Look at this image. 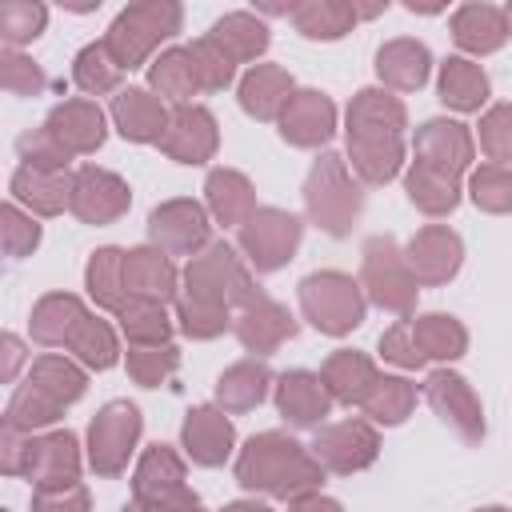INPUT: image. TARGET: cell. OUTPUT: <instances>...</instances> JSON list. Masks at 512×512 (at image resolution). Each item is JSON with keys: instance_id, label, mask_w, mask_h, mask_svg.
<instances>
[{"instance_id": "obj_1", "label": "cell", "mask_w": 512, "mask_h": 512, "mask_svg": "<svg viewBox=\"0 0 512 512\" xmlns=\"http://www.w3.org/2000/svg\"><path fill=\"white\" fill-rule=\"evenodd\" d=\"M404 104L384 88H360L348 104V160L364 184L396 180L404 164Z\"/></svg>"}, {"instance_id": "obj_2", "label": "cell", "mask_w": 512, "mask_h": 512, "mask_svg": "<svg viewBox=\"0 0 512 512\" xmlns=\"http://www.w3.org/2000/svg\"><path fill=\"white\" fill-rule=\"evenodd\" d=\"M236 480L248 492H264L276 500H292L316 492L324 480V464L284 432L252 436L236 456Z\"/></svg>"}, {"instance_id": "obj_3", "label": "cell", "mask_w": 512, "mask_h": 512, "mask_svg": "<svg viewBox=\"0 0 512 512\" xmlns=\"http://www.w3.org/2000/svg\"><path fill=\"white\" fill-rule=\"evenodd\" d=\"M304 208H308V220L316 228H324L328 236H348L352 224L360 220L364 192L336 152L316 156V164L304 180Z\"/></svg>"}, {"instance_id": "obj_4", "label": "cell", "mask_w": 512, "mask_h": 512, "mask_svg": "<svg viewBox=\"0 0 512 512\" xmlns=\"http://www.w3.org/2000/svg\"><path fill=\"white\" fill-rule=\"evenodd\" d=\"M184 296H196L204 304H216V308H248L260 288L252 284L244 260L236 256L232 244L224 240H212L204 252H196L184 268Z\"/></svg>"}, {"instance_id": "obj_5", "label": "cell", "mask_w": 512, "mask_h": 512, "mask_svg": "<svg viewBox=\"0 0 512 512\" xmlns=\"http://www.w3.org/2000/svg\"><path fill=\"white\" fill-rule=\"evenodd\" d=\"M180 20H184V12H180L176 0H140V4H128L112 20L104 44H108L112 60L124 72H132V68H140L152 56V48L160 40H168V36L180 32Z\"/></svg>"}, {"instance_id": "obj_6", "label": "cell", "mask_w": 512, "mask_h": 512, "mask_svg": "<svg viewBox=\"0 0 512 512\" xmlns=\"http://www.w3.org/2000/svg\"><path fill=\"white\" fill-rule=\"evenodd\" d=\"M364 288L348 272H312L300 280V312L324 336H348L364 320Z\"/></svg>"}, {"instance_id": "obj_7", "label": "cell", "mask_w": 512, "mask_h": 512, "mask_svg": "<svg viewBox=\"0 0 512 512\" xmlns=\"http://www.w3.org/2000/svg\"><path fill=\"white\" fill-rule=\"evenodd\" d=\"M360 288L384 312L408 316L416 308V276L392 236H372L360 252Z\"/></svg>"}, {"instance_id": "obj_8", "label": "cell", "mask_w": 512, "mask_h": 512, "mask_svg": "<svg viewBox=\"0 0 512 512\" xmlns=\"http://www.w3.org/2000/svg\"><path fill=\"white\" fill-rule=\"evenodd\" d=\"M140 408L128 400L104 404L88 424V464L96 476H120L128 468V456L140 440Z\"/></svg>"}, {"instance_id": "obj_9", "label": "cell", "mask_w": 512, "mask_h": 512, "mask_svg": "<svg viewBox=\"0 0 512 512\" xmlns=\"http://www.w3.org/2000/svg\"><path fill=\"white\" fill-rule=\"evenodd\" d=\"M300 236H304L300 216H292L284 208H256L240 224V252L248 256V264L256 272H276L296 256Z\"/></svg>"}, {"instance_id": "obj_10", "label": "cell", "mask_w": 512, "mask_h": 512, "mask_svg": "<svg viewBox=\"0 0 512 512\" xmlns=\"http://www.w3.org/2000/svg\"><path fill=\"white\" fill-rule=\"evenodd\" d=\"M132 204V192L128 184L108 172V168H96V164H84L72 172V196H68V212L84 224H112L128 212Z\"/></svg>"}, {"instance_id": "obj_11", "label": "cell", "mask_w": 512, "mask_h": 512, "mask_svg": "<svg viewBox=\"0 0 512 512\" xmlns=\"http://www.w3.org/2000/svg\"><path fill=\"white\" fill-rule=\"evenodd\" d=\"M148 240L152 248L168 252V256H196L204 252L208 240V212L196 200H164L160 208H152L148 216Z\"/></svg>"}, {"instance_id": "obj_12", "label": "cell", "mask_w": 512, "mask_h": 512, "mask_svg": "<svg viewBox=\"0 0 512 512\" xmlns=\"http://www.w3.org/2000/svg\"><path fill=\"white\" fill-rule=\"evenodd\" d=\"M380 452V436L368 420H340L316 432L312 440V456L324 464V472L336 476H352L360 468H368Z\"/></svg>"}, {"instance_id": "obj_13", "label": "cell", "mask_w": 512, "mask_h": 512, "mask_svg": "<svg viewBox=\"0 0 512 512\" xmlns=\"http://www.w3.org/2000/svg\"><path fill=\"white\" fill-rule=\"evenodd\" d=\"M20 476L32 480V492L80 484V444H76V436H72V432L28 436L24 472H20Z\"/></svg>"}, {"instance_id": "obj_14", "label": "cell", "mask_w": 512, "mask_h": 512, "mask_svg": "<svg viewBox=\"0 0 512 512\" xmlns=\"http://www.w3.org/2000/svg\"><path fill=\"white\" fill-rule=\"evenodd\" d=\"M424 396L432 404V412L468 444H480L484 436V408H480V396L472 392V384L456 372H432L428 384H424Z\"/></svg>"}, {"instance_id": "obj_15", "label": "cell", "mask_w": 512, "mask_h": 512, "mask_svg": "<svg viewBox=\"0 0 512 512\" xmlns=\"http://www.w3.org/2000/svg\"><path fill=\"white\" fill-rule=\"evenodd\" d=\"M220 144V132H216V116L200 104H176L172 116H168V128L160 136V152L176 164H204L212 160Z\"/></svg>"}, {"instance_id": "obj_16", "label": "cell", "mask_w": 512, "mask_h": 512, "mask_svg": "<svg viewBox=\"0 0 512 512\" xmlns=\"http://www.w3.org/2000/svg\"><path fill=\"white\" fill-rule=\"evenodd\" d=\"M276 124L292 148H320L336 132V104L316 88H296Z\"/></svg>"}, {"instance_id": "obj_17", "label": "cell", "mask_w": 512, "mask_h": 512, "mask_svg": "<svg viewBox=\"0 0 512 512\" xmlns=\"http://www.w3.org/2000/svg\"><path fill=\"white\" fill-rule=\"evenodd\" d=\"M404 260L416 276V284H448L456 272H460V260H464V244L452 228L444 224H428L420 228L408 248H404Z\"/></svg>"}, {"instance_id": "obj_18", "label": "cell", "mask_w": 512, "mask_h": 512, "mask_svg": "<svg viewBox=\"0 0 512 512\" xmlns=\"http://www.w3.org/2000/svg\"><path fill=\"white\" fill-rule=\"evenodd\" d=\"M180 444L184 452L192 456V464H204V468H216L228 460L232 444H236V428L232 420L224 416V408H212V404H200L184 416V428H180Z\"/></svg>"}, {"instance_id": "obj_19", "label": "cell", "mask_w": 512, "mask_h": 512, "mask_svg": "<svg viewBox=\"0 0 512 512\" xmlns=\"http://www.w3.org/2000/svg\"><path fill=\"white\" fill-rule=\"evenodd\" d=\"M332 396L324 388V380L308 368H292L276 380V412L292 424V428H320V420L328 416Z\"/></svg>"}, {"instance_id": "obj_20", "label": "cell", "mask_w": 512, "mask_h": 512, "mask_svg": "<svg viewBox=\"0 0 512 512\" xmlns=\"http://www.w3.org/2000/svg\"><path fill=\"white\" fill-rule=\"evenodd\" d=\"M416 164L460 176L472 164V132L456 120H428L416 128Z\"/></svg>"}, {"instance_id": "obj_21", "label": "cell", "mask_w": 512, "mask_h": 512, "mask_svg": "<svg viewBox=\"0 0 512 512\" xmlns=\"http://www.w3.org/2000/svg\"><path fill=\"white\" fill-rule=\"evenodd\" d=\"M232 328H236V340H240L252 356H268V352H276L284 340L296 336V320L288 316V308L276 304V300H268L264 292H260L248 308H240V316H236Z\"/></svg>"}, {"instance_id": "obj_22", "label": "cell", "mask_w": 512, "mask_h": 512, "mask_svg": "<svg viewBox=\"0 0 512 512\" xmlns=\"http://www.w3.org/2000/svg\"><path fill=\"white\" fill-rule=\"evenodd\" d=\"M180 276L168 260V252L160 248H132L124 252V288L132 300H148V304H168L176 300Z\"/></svg>"}, {"instance_id": "obj_23", "label": "cell", "mask_w": 512, "mask_h": 512, "mask_svg": "<svg viewBox=\"0 0 512 512\" xmlns=\"http://www.w3.org/2000/svg\"><path fill=\"white\" fill-rule=\"evenodd\" d=\"M168 116L172 112L144 88H120L112 96V124L132 144H160V136L168 128Z\"/></svg>"}, {"instance_id": "obj_24", "label": "cell", "mask_w": 512, "mask_h": 512, "mask_svg": "<svg viewBox=\"0 0 512 512\" xmlns=\"http://www.w3.org/2000/svg\"><path fill=\"white\" fill-rule=\"evenodd\" d=\"M44 128L72 152V156H88L104 144V112L92 100H64L48 112Z\"/></svg>"}, {"instance_id": "obj_25", "label": "cell", "mask_w": 512, "mask_h": 512, "mask_svg": "<svg viewBox=\"0 0 512 512\" xmlns=\"http://www.w3.org/2000/svg\"><path fill=\"white\" fill-rule=\"evenodd\" d=\"M296 84L280 64H252L240 80V108L256 120H280Z\"/></svg>"}, {"instance_id": "obj_26", "label": "cell", "mask_w": 512, "mask_h": 512, "mask_svg": "<svg viewBox=\"0 0 512 512\" xmlns=\"http://www.w3.org/2000/svg\"><path fill=\"white\" fill-rule=\"evenodd\" d=\"M428 72H432V56L420 40L396 36L376 52V76L396 92H416L428 80Z\"/></svg>"}, {"instance_id": "obj_27", "label": "cell", "mask_w": 512, "mask_h": 512, "mask_svg": "<svg viewBox=\"0 0 512 512\" xmlns=\"http://www.w3.org/2000/svg\"><path fill=\"white\" fill-rule=\"evenodd\" d=\"M320 380H324V388H328L332 400H340V404H364V396L372 392V384L380 380V372H376V364L364 352L340 348V352H332L324 360Z\"/></svg>"}, {"instance_id": "obj_28", "label": "cell", "mask_w": 512, "mask_h": 512, "mask_svg": "<svg viewBox=\"0 0 512 512\" xmlns=\"http://www.w3.org/2000/svg\"><path fill=\"white\" fill-rule=\"evenodd\" d=\"M452 40L464 48V52H496L504 40H508V20H504V8L496 4H464L452 12Z\"/></svg>"}, {"instance_id": "obj_29", "label": "cell", "mask_w": 512, "mask_h": 512, "mask_svg": "<svg viewBox=\"0 0 512 512\" xmlns=\"http://www.w3.org/2000/svg\"><path fill=\"white\" fill-rule=\"evenodd\" d=\"M204 200H208V212L220 224H236V228L256 212L252 180L236 168H212L208 180H204Z\"/></svg>"}, {"instance_id": "obj_30", "label": "cell", "mask_w": 512, "mask_h": 512, "mask_svg": "<svg viewBox=\"0 0 512 512\" xmlns=\"http://www.w3.org/2000/svg\"><path fill=\"white\" fill-rule=\"evenodd\" d=\"M184 488V456L172 444L144 448L136 472H132V500H156Z\"/></svg>"}, {"instance_id": "obj_31", "label": "cell", "mask_w": 512, "mask_h": 512, "mask_svg": "<svg viewBox=\"0 0 512 512\" xmlns=\"http://www.w3.org/2000/svg\"><path fill=\"white\" fill-rule=\"evenodd\" d=\"M12 196L36 216H60L72 196V172H36L20 164L12 172Z\"/></svg>"}, {"instance_id": "obj_32", "label": "cell", "mask_w": 512, "mask_h": 512, "mask_svg": "<svg viewBox=\"0 0 512 512\" xmlns=\"http://www.w3.org/2000/svg\"><path fill=\"white\" fill-rule=\"evenodd\" d=\"M272 388V372L264 360H240L220 372L216 380V408L224 412H248L256 408Z\"/></svg>"}, {"instance_id": "obj_33", "label": "cell", "mask_w": 512, "mask_h": 512, "mask_svg": "<svg viewBox=\"0 0 512 512\" xmlns=\"http://www.w3.org/2000/svg\"><path fill=\"white\" fill-rule=\"evenodd\" d=\"M356 20H360V8L344 0H304L292 8V28L308 40H340L352 32Z\"/></svg>"}, {"instance_id": "obj_34", "label": "cell", "mask_w": 512, "mask_h": 512, "mask_svg": "<svg viewBox=\"0 0 512 512\" xmlns=\"http://www.w3.org/2000/svg\"><path fill=\"white\" fill-rule=\"evenodd\" d=\"M84 316L88 312H84V304L72 292H48V296L36 300L28 328H32V340L36 344H68V336L76 332V324Z\"/></svg>"}, {"instance_id": "obj_35", "label": "cell", "mask_w": 512, "mask_h": 512, "mask_svg": "<svg viewBox=\"0 0 512 512\" xmlns=\"http://www.w3.org/2000/svg\"><path fill=\"white\" fill-rule=\"evenodd\" d=\"M440 100L456 112H476L488 100V76L480 64L464 60V56H448L440 64Z\"/></svg>"}, {"instance_id": "obj_36", "label": "cell", "mask_w": 512, "mask_h": 512, "mask_svg": "<svg viewBox=\"0 0 512 512\" xmlns=\"http://www.w3.org/2000/svg\"><path fill=\"white\" fill-rule=\"evenodd\" d=\"M84 288H88V296L100 308H108V312L120 316L124 304L132 300L128 288H124V252L120 248H96L92 260H88V268H84Z\"/></svg>"}, {"instance_id": "obj_37", "label": "cell", "mask_w": 512, "mask_h": 512, "mask_svg": "<svg viewBox=\"0 0 512 512\" xmlns=\"http://www.w3.org/2000/svg\"><path fill=\"white\" fill-rule=\"evenodd\" d=\"M404 192L408 200L428 212V216H448L456 204H460V176H448V172H436L428 164H412L408 176H404Z\"/></svg>"}, {"instance_id": "obj_38", "label": "cell", "mask_w": 512, "mask_h": 512, "mask_svg": "<svg viewBox=\"0 0 512 512\" xmlns=\"http://www.w3.org/2000/svg\"><path fill=\"white\" fill-rule=\"evenodd\" d=\"M412 340L424 352V360H456L468 352V332L456 316L444 312H424L412 320Z\"/></svg>"}, {"instance_id": "obj_39", "label": "cell", "mask_w": 512, "mask_h": 512, "mask_svg": "<svg viewBox=\"0 0 512 512\" xmlns=\"http://www.w3.org/2000/svg\"><path fill=\"white\" fill-rule=\"evenodd\" d=\"M208 36H212L236 64H240V60H256V56L268 48V28H264V20H256L252 12H228V16H220Z\"/></svg>"}, {"instance_id": "obj_40", "label": "cell", "mask_w": 512, "mask_h": 512, "mask_svg": "<svg viewBox=\"0 0 512 512\" xmlns=\"http://www.w3.org/2000/svg\"><path fill=\"white\" fill-rule=\"evenodd\" d=\"M28 384L32 388H40V392H48L56 404H76L80 396H84V388H88V376H84V368L80 364H72L68 356H40V360H32V372H28Z\"/></svg>"}, {"instance_id": "obj_41", "label": "cell", "mask_w": 512, "mask_h": 512, "mask_svg": "<svg viewBox=\"0 0 512 512\" xmlns=\"http://www.w3.org/2000/svg\"><path fill=\"white\" fill-rule=\"evenodd\" d=\"M148 84H152L160 96H168V100H176V104H188V96L200 92L188 48H168V52H160V56L148 64Z\"/></svg>"}, {"instance_id": "obj_42", "label": "cell", "mask_w": 512, "mask_h": 512, "mask_svg": "<svg viewBox=\"0 0 512 512\" xmlns=\"http://www.w3.org/2000/svg\"><path fill=\"white\" fill-rule=\"evenodd\" d=\"M64 416V404H56L48 392L32 388V384H20L4 408V424L24 432V436H36V428H48Z\"/></svg>"}, {"instance_id": "obj_43", "label": "cell", "mask_w": 512, "mask_h": 512, "mask_svg": "<svg viewBox=\"0 0 512 512\" xmlns=\"http://www.w3.org/2000/svg\"><path fill=\"white\" fill-rule=\"evenodd\" d=\"M68 348H72V356H76L84 368H96V372H104V368H112V364L120 360L116 332H112L108 320H100V316H84V320L76 324V332L68 336Z\"/></svg>"}, {"instance_id": "obj_44", "label": "cell", "mask_w": 512, "mask_h": 512, "mask_svg": "<svg viewBox=\"0 0 512 512\" xmlns=\"http://www.w3.org/2000/svg\"><path fill=\"white\" fill-rule=\"evenodd\" d=\"M120 76H124V68L112 60V52H108L104 40H96V44H88V48L76 52L72 80H76V88H84L88 96L116 92V88H120Z\"/></svg>"}, {"instance_id": "obj_45", "label": "cell", "mask_w": 512, "mask_h": 512, "mask_svg": "<svg viewBox=\"0 0 512 512\" xmlns=\"http://www.w3.org/2000/svg\"><path fill=\"white\" fill-rule=\"evenodd\" d=\"M120 328L128 336V344L136 348H156V344H172V320L164 312V304H148V300H128L120 312Z\"/></svg>"}, {"instance_id": "obj_46", "label": "cell", "mask_w": 512, "mask_h": 512, "mask_svg": "<svg viewBox=\"0 0 512 512\" xmlns=\"http://www.w3.org/2000/svg\"><path fill=\"white\" fill-rule=\"evenodd\" d=\"M412 404H416V384H408L404 376H380L360 408L376 424H400L412 412Z\"/></svg>"}, {"instance_id": "obj_47", "label": "cell", "mask_w": 512, "mask_h": 512, "mask_svg": "<svg viewBox=\"0 0 512 512\" xmlns=\"http://www.w3.org/2000/svg\"><path fill=\"white\" fill-rule=\"evenodd\" d=\"M188 56H192V72H196V84L200 92H224L236 76V60L212 40V36H200L188 44Z\"/></svg>"}, {"instance_id": "obj_48", "label": "cell", "mask_w": 512, "mask_h": 512, "mask_svg": "<svg viewBox=\"0 0 512 512\" xmlns=\"http://www.w3.org/2000/svg\"><path fill=\"white\" fill-rule=\"evenodd\" d=\"M468 196L480 212H492V216H504L512 212V168L504 164H480L468 180Z\"/></svg>"}, {"instance_id": "obj_49", "label": "cell", "mask_w": 512, "mask_h": 512, "mask_svg": "<svg viewBox=\"0 0 512 512\" xmlns=\"http://www.w3.org/2000/svg\"><path fill=\"white\" fill-rule=\"evenodd\" d=\"M176 324H180V332L192 336V340H212V336L228 332L236 320L228 316V308H216V304H204V300L180 292V296H176Z\"/></svg>"}, {"instance_id": "obj_50", "label": "cell", "mask_w": 512, "mask_h": 512, "mask_svg": "<svg viewBox=\"0 0 512 512\" xmlns=\"http://www.w3.org/2000/svg\"><path fill=\"white\" fill-rule=\"evenodd\" d=\"M48 24V8L36 0H4L0 4V36L8 48H20L28 40H36Z\"/></svg>"}, {"instance_id": "obj_51", "label": "cell", "mask_w": 512, "mask_h": 512, "mask_svg": "<svg viewBox=\"0 0 512 512\" xmlns=\"http://www.w3.org/2000/svg\"><path fill=\"white\" fill-rule=\"evenodd\" d=\"M180 368V348L176 344H156V348H128V376L144 388H160L172 372Z\"/></svg>"}, {"instance_id": "obj_52", "label": "cell", "mask_w": 512, "mask_h": 512, "mask_svg": "<svg viewBox=\"0 0 512 512\" xmlns=\"http://www.w3.org/2000/svg\"><path fill=\"white\" fill-rule=\"evenodd\" d=\"M16 148H20L24 168H36V172H68L72 152H68V148H64L48 128H36V132L20 136V140H16Z\"/></svg>"}, {"instance_id": "obj_53", "label": "cell", "mask_w": 512, "mask_h": 512, "mask_svg": "<svg viewBox=\"0 0 512 512\" xmlns=\"http://www.w3.org/2000/svg\"><path fill=\"white\" fill-rule=\"evenodd\" d=\"M480 148L492 164L512 168V104H496L480 120Z\"/></svg>"}, {"instance_id": "obj_54", "label": "cell", "mask_w": 512, "mask_h": 512, "mask_svg": "<svg viewBox=\"0 0 512 512\" xmlns=\"http://www.w3.org/2000/svg\"><path fill=\"white\" fill-rule=\"evenodd\" d=\"M0 84H4V92H12V96H36V92H44L48 76H44L40 64H32L24 52L4 48V56H0Z\"/></svg>"}, {"instance_id": "obj_55", "label": "cell", "mask_w": 512, "mask_h": 512, "mask_svg": "<svg viewBox=\"0 0 512 512\" xmlns=\"http://www.w3.org/2000/svg\"><path fill=\"white\" fill-rule=\"evenodd\" d=\"M0 228H4V252L8 256H28L40 244V224L32 220V212H20L16 204L0 208Z\"/></svg>"}, {"instance_id": "obj_56", "label": "cell", "mask_w": 512, "mask_h": 512, "mask_svg": "<svg viewBox=\"0 0 512 512\" xmlns=\"http://www.w3.org/2000/svg\"><path fill=\"white\" fill-rule=\"evenodd\" d=\"M380 352H384V360H392V364H400V368H424V352H420L416 340H412V320H396V324L380 336Z\"/></svg>"}, {"instance_id": "obj_57", "label": "cell", "mask_w": 512, "mask_h": 512, "mask_svg": "<svg viewBox=\"0 0 512 512\" xmlns=\"http://www.w3.org/2000/svg\"><path fill=\"white\" fill-rule=\"evenodd\" d=\"M88 488L84 484H68V488H48V492H32V512H88Z\"/></svg>"}, {"instance_id": "obj_58", "label": "cell", "mask_w": 512, "mask_h": 512, "mask_svg": "<svg viewBox=\"0 0 512 512\" xmlns=\"http://www.w3.org/2000/svg\"><path fill=\"white\" fill-rule=\"evenodd\" d=\"M120 512H204V504L192 488H180V492L156 496V500H128Z\"/></svg>"}, {"instance_id": "obj_59", "label": "cell", "mask_w": 512, "mask_h": 512, "mask_svg": "<svg viewBox=\"0 0 512 512\" xmlns=\"http://www.w3.org/2000/svg\"><path fill=\"white\" fill-rule=\"evenodd\" d=\"M24 448H28V436L4 424V432H0V468L8 476H20L24 472Z\"/></svg>"}, {"instance_id": "obj_60", "label": "cell", "mask_w": 512, "mask_h": 512, "mask_svg": "<svg viewBox=\"0 0 512 512\" xmlns=\"http://www.w3.org/2000/svg\"><path fill=\"white\" fill-rule=\"evenodd\" d=\"M288 512H344V508H340V500H332V496H324V492L316 488V492L292 496V500H288Z\"/></svg>"}, {"instance_id": "obj_61", "label": "cell", "mask_w": 512, "mask_h": 512, "mask_svg": "<svg viewBox=\"0 0 512 512\" xmlns=\"http://www.w3.org/2000/svg\"><path fill=\"white\" fill-rule=\"evenodd\" d=\"M20 360H24V344L8 332V336H4V372H0V376H4V380H12V376H16V368H20Z\"/></svg>"}, {"instance_id": "obj_62", "label": "cell", "mask_w": 512, "mask_h": 512, "mask_svg": "<svg viewBox=\"0 0 512 512\" xmlns=\"http://www.w3.org/2000/svg\"><path fill=\"white\" fill-rule=\"evenodd\" d=\"M220 512H272V508H264V504H256V500H236V504H224Z\"/></svg>"}, {"instance_id": "obj_63", "label": "cell", "mask_w": 512, "mask_h": 512, "mask_svg": "<svg viewBox=\"0 0 512 512\" xmlns=\"http://www.w3.org/2000/svg\"><path fill=\"white\" fill-rule=\"evenodd\" d=\"M504 20H508V36H512V4L504 8Z\"/></svg>"}, {"instance_id": "obj_64", "label": "cell", "mask_w": 512, "mask_h": 512, "mask_svg": "<svg viewBox=\"0 0 512 512\" xmlns=\"http://www.w3.org/2000/svg\"><path fill=\"white\" fill-rule=\"evenodd\" d=\"M476 512H508V508H500V504H492V508H476Z\"/></svg>"}]
</instances>
